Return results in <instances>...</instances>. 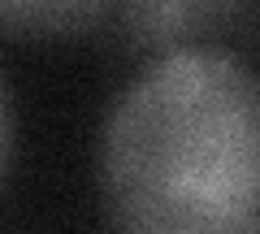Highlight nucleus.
<instances>
[{"mask_svg": "<svg viewBox=\"0 0 260 234\" xmlns=\"http://www.w3.org/2000/svg\"><path fill=\"white\" fill-rule=\"evenodd\" d=\"M95 169L109 234H260V70L225 48L152 56Z\"/></svg>", "mask_w": 260, "mask_h": 234, "instance_id": "nucleus-1", "label": "nucleus"}, {"mask_svg": "<svg viewBox=\"0 0 260 234\" xmlns=\"http://www.w3.org/2000/svg\"><path fill=\"white\" fill-rule=\"evenodd\" d=\"M247 0H121L117 30L130 52H182V48H208L204 35L221 30Z\"/></svg>", "mask_w": 260, "mask_h": 234, "instance_id": "nucleus-2", "label": "nucleus"}, {"mask_svg": "<svg viewBox=\"0 0 260 234\" xmlns=\"http://www.w3.org/2000/svg\"><path fill=\"white\" fill-rule=\"evenodd\" d=\"M121 0H0V35L9 39H74L117 22Z\"/></svg>", "mask_w": 260, "mask_h": 234, "instance_id": "nucleus-3", "label": "nucleus"}, {"mask_svg": "<svg viewBox=\"0 0 260 234\" xmlns=\"http://www.w3.org/2000/svg\"><path fill=\"white\" fill-rule=\"evenodd\" d=\"M9 148H13V117H9V91L0 83V178L9 169Z\"/></svg>", "mask_w": 260, "mask_h": 234, "instance_id": "nucleus-4", "label": "nucleus"}]
</instances>
